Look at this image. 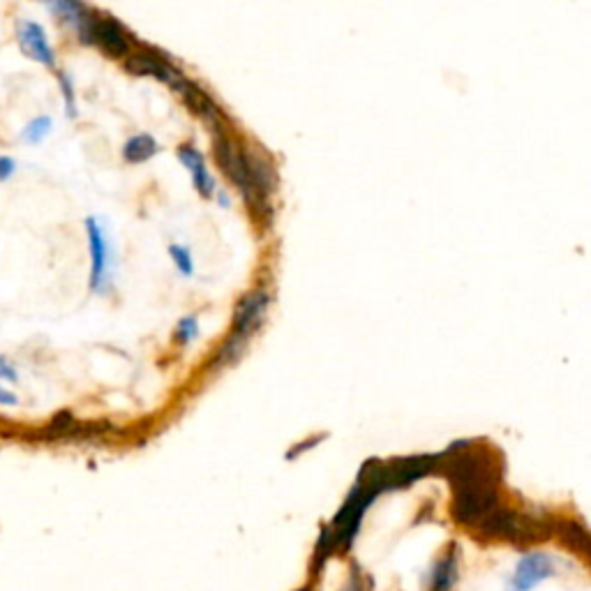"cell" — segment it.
I'll use <instances>...</instances> for the list:
<instances>
[{"label": "cell", "instance_id": "1", "mask_svg": "<svg viewBox=\"0 0 591 591\" xmlns=\"http://www.w3.org/2000/svg\"><path fill=\"white\" fill-rule=\"evenodd\" d=\"M469 441H455L444 455H439L444 471L453 488L451 513L455 522L476 529L495 513L499 504V469L490 455L467 451Z\"/></svg>", "mask_w": 591, "mask_h": 591}, {"label": "cell", "instance_id": "2", "mask_svg": "<svg viewBox=\"0 0 591 591\" xmlns=\"http://www.w3.org/2000/svg\"><path fill=\"white\" fill-rule=\"evenodd\" d=\"M379 497V492L372 485H365L356 481L351 488L349 497L344 499L340 511L335 513L331 525L321 529V536L317 541V550H314V564L317 568L326 566V561L335 555H344L354 545L358 531H361L365 511L374 504V499Z\"/></svg>", "mask_w": 591, "mask_h": 591}, {"label": "cell", "instance_id": "3", "mask_svg": "<svg viewBox=\"0 0 591 591\" xmlns=\"http://www.w3.org/2000/svg\"><path fill=\"white\" fill-rule=\"evenodd\" d=\"M476 531L478 536L488 538V541L534 545V543L548 541L550 536H555L552 534V531H555V520L499 506L495 513H490L488 518L476 527Z\"/></svg>", "mask_w": 591, "mask_h": 591}, {"label": "cell", "instance_id": "4", "mask_svg": "<svg viewBox=\"0 0 591 591\" xmlns=\"http://www.w3.org/2000/svg\"><path fill=\"white\" fill-rule=\"evenodd\" d=\"M79 40L84 44H97L111 58H127L132 51V35L114 17H102L88 10L77 26Z\"/></svg>", "mask_w": 591, "mask_h": 591}, {"label": "cell", "instance_id": "5", "mask_svg": "<svg viewBox=\"0 0 591 591\" xmlns=\"http://www.w3.org/2000/svg\"><path fill=\"white\" fill-rule=\"evenodd\" d=\"M439 465V455H414L393 462H381L379 483L381 490H402L414 485L418 478L428 476Z\"/></svg>", "mask_w": 591, "mask_h": 591}, {"label": "cell", "instance_id": "6", "mask_svg": "<svg viewBox=\"0 0 591 591\" xmlns=\"http://www.w3.org/2000/svg\"><path fill=\"white\" fill-rule=\"evenodd\" d=\"M215 160H218L220 169L227 174V178L238 192L243 194L245 204L250 208L254 206V192L248 181V169H245V157L243 148L236 144V139L231 137L229 130L215 134Z\"/></svg>", "mask_w": 591, "mask_h": 591}, {"label": "cell", "instance_id": "7", "mask_svg": "<svg viewBox=\"0 0 591 591\" xmlns=\"http://www.w3.org/2000/svg\"><path fill=\"white\" fill-rule=\"evenodd\" d=\"M559 573L557 559L548 552H527L518 559L511 578L506 580V591H534L545 580L555 578Z\"/></svg>", "mask_w": 591, "mask_h": 591}, {"label": "cell", "instance_id": "8", "mask_svg": "<svg viewBox=\"0 0 591 591\" xmlns=\"http://www.w3.org/2000/svg\"><path fill=\"white\" fill-rule=\"evenodd\" d=\"M125 70L134 74V77L160 79L164 84L174 88V91L185 79V74H181V70L169 61V56L153 47H141L139 51H130V56L125 58Z\"/></svg>", "mask_w": 591, "mask_h": 591}, {"label": "cell", "instance_id": "9", "mask_svg": "<svg viewBox=\"0 0 591 591\" xmlns=\"http://www.w3.org/2000/svg\"><path fill=\"white\" fill-rule=\"evenodd\" d=\"M88 248H91V287L93 291H104L109 284L111 271V245L104 231V224L97 218L86 220Z\"/></svg>", "mask_w": 591, "mask_h": 591}, {"label": "cell", "instance_id": "10", "mask_svg": "<svg viewBox=\"0 0 591 591\" xmlns=\"http://www.w3.org/2000/svg\"><path fill=\"white\" fill-rule=\"evenodd\" d=\"M268 305H271V296H268L264 289H257V291H250V294H245L236 305L234 328H231V335H236V338H243V340H250L254 331L264 324Z\"/></svg>", "mask_w": 591, "mask_h": 591}, {"label": "cell", "instance_id": "11", "mask_svg": "<svg viewBox=\"0 0 591 591\" xmlns=\"http://www.w3.org/2000/svg\"><path fill=\"white\" fill-rule=\"evenodd\" d=\"M460 548L451 543V548L432 561L423 573V591H453L460 582Z\"/></svg>", "mask_w": 591, "mask_h": 591}, {"label": "cell", "instance_id": "12", "mask_svg": "<svg viewBox=\"0 0 591 591\" xmlns=\"http://www.w3.org/2000/svg\"><path fill=\"white\" fill-rule=\"evenodd\" d=\"M176 91L181 93L185 104L194 111V114H197L199 118H204V121L213 127L215 134L229 130L227 123H224V114H222V109L218 107V102H215L213 97L208 95L199 84H194V81H190V79H183L181 84H178Z\"/></svg>", "mask_w": 591, "mask_h": 591}, {"label": "cell", "instance_id": "13", "mask_svg": "<svg viewBox=\"0 0 591 591\" xmlns=\"http://www.w3.org/2000/svg\"><path fill=\"white\" fill-rule=\"evenodd\" d=\"M17 42L31 61L47 67L56 65V54L47 37V31L40 24H35V21H21L17 26Z\"/></svg>", "mask_w": 591, "mask_h": 591}, {"label": "cell", "instance_id": "14", "mask_svg": "<svg viewBox=\"0 0 591 591\" xmlns=\"http://www.w3.org/2000/svg\"><path fill=\"white\" fill-rule=\"evenodd\" d=\"M178 160H181L183 167L192 174L194 187H197L201 197H213L218 187H215L211 171L206 169L204 155H201L194 146H181L178 148Z\"/></svg>", "mask_w": 591, "mask_h": 591}, {"label": "cell", "instance_id": "15", "mask_svg": "<svg viewBox=\"0 0 591 591\" xmlns=\"http://www.w3.org/2000/svg\"><path fill=\"white\" fill-rule=\"evenodd\" d=\"M552 534H557L559 541L564 543L566 548L578 552V555H582V557L589 555V534H587V529L580 525V522L555 520V531H552Z\"/></svg>", "mask_w": 591, "mask_h": 591}, {"label": "cell", "instance_id": "16", "mask_svg": "<svg viewBox=\"0 0 591 591\" xmlns=\"http://www.w3.org/2000/svg\"><path fill=\"white\" fill-rule=\"evenodd\" d=\"M157 151H160V144H157V141L151 137V134H137V137H132L125 144L123 157H125L127 162L139 164V162L151 160L153 155H157Z\"/></svg>", "mask_w": 591, "mask_h": 591}, {"label": "cell", "instance_id": "17", "mask_svg": "<svg viewBox=\"0 0 591 591\" xmlns=\"http://www.w3.org/2000/svg\"><path fill=\"white\" fill-rule=\"evenodd\" d=\"M248 342L250 340H243V338H236V335H231V338L218 349V354L213 356L211 370L220 372L224 368H229V365H234L238 358L245 354V349H248Z\"/></svg>", "mask_w": 591, "mask_h": 591}, {"label": "cell", "instance_id": "18", "mask_svg": "<svg viewBox=\"0 0 591 591\" xmlns=\"http://www.w3.org/2000/svg\"><path fill=\"white\" fill-rule=\"evenodd\" d=\"M47 7H49L51 12L56 14L58 19H63V21H67V24H72V26H77L79 21L84 19V14L88 12L86 5L70 3V0H61V3H51Z\"/></svg>", "mask_w": 591, "mask_h": 591}, {"label": "cell", "instance_id": "19", "mask_svg": "<svg viewBox=\"0 0 591 591\" xmlns=\"http://www.w3.org/2000/svg\"><path fill=\"white\" fill-rule=\"evenodd\" d=\"M49 132H51V118L49 116H40V118H35V121H31L24 127V132H21V139H24L26 144H40L42 139H47Z\"/></svg>", "mask_w": 591, "mask_h": 591}, {"label": "cell", "instance_id": "20", "mask_svg": "<svg viewBox=\"0 0 591 591\" xmlns=\"http://www.w3.org/2000/svg\"><path fill=\"white\" fill-rule=\"evenodd\" d=\"M197 335H199V319L194 317V314H190V317H183L181 321H178V326L174 331L176 344L187 347V344H192L194 340H197Z\"/></svg>", "mask_w": 591, "mask_h": 591}, {"label": "cell", "instance_id": "21", "mask_svg": "<svg viewBox=\"0 0 591 591\" xmlns=\"http://www.w3.org/2000/svg\"><path fill=\"white\" fill-rule=\"evenodd\" d=\"M169 254L171 259H174L178 273H181L183 278H190L194 273V261H192L190 250L183 248V245H169Z\"/></svg>", "mask_w": 591, "mask_h": 591}, {"label": "cell", "instance_id": "22", "mask_svg": "<svg viewBox=\"0 0 591 591\" xmlns=\"http://www.w3.org/2000/svg\"><path fill=\"white\" fill-rule=\"evenodd\" d=\"M340 591H368V580H365L361 568L354 566V571H351L349 578L344 580V585L340 587Z\"/></svg>", "mask_w": 591, "mask_h": 591}, {"label": "cell", "instance_id": "23", "mask_svg": "<svg viewBox=\"0 0 591 591\" xmlns=\"http://www.w3.org/2000/svg\"><path fill=\"white\" fill-rule=\"evenodd\" d=\"M61 84H63V95H65V102H67V114L77 116V104H74L72 81H70V77H67V74H61Z\"/></svg>", "mask_w": 591, "mask_h": 591}, {"label": "cell", "instance_id": "24", "mask_svg": "<svg viewBox=\"0 0 591 591\" xmlns=\"http://www.w3.org/2000/svg\"><path fill=\"white\" fill-rule=\"evenodd\" d=\"M321 439H326V435H319V437H312V439H305V441H301V446H294V448H291V451L287 453V460H294V458H298V455L308 451V448L317 446Z\"/></svg>", "mask_w": 591, "mask_h": 591}, {"label": "cell", "instance_id": "25", "mask_svg": "<svg viewBox=\"0 0 591 591\" xmlns=\"http://www.w3.org/2000/svg\"><path fill=\"white\" fill-rule=\"evenodd\" d=\"M14 174V160L7 155H0V181H7Z\"/></svg>", "mask_w": 591, "mask_h": 591}, {"label": "cell", "instance_id": "26", "mask_svg": "<svg viewBox=\"0 0 591 591\" xmlns=\"http://www.w3.org/2000/svg\"><path fill=\"white\" fill-rule=\"evenodd\" d=\"M0 379H7V381H14V379H17V372H14L12 365L7 363L3 356H0Z\"/></svg>", "mask_w": 591, "mask_h": 591}, {"label": "cell", "instance_id": "27", "mask_svg": "<svg viewBox=\"0 0 591 591\" xmlns=\"http://www.w3.org/2000/svg\"><path fill=\"white\" fill-rule=\"evenodd\" d=\"M17 395H14L12 391H7V388L0 386V405H7V407H14L17 405Z\"/></svg>", "mask_w": 591, "mask_h": 591}, {"label": "cell", "instance_id": "28", "mask_svg": "<svg viewBox=\"0 0 591 591\" xmlns=\"http://www.w3.org/2000/svg\"><path fill=\"white\" fill-rule=\"evenodd\" d=\"M298 591H312V587H301Z\"/></svg>", "mask_w": 591, "mask_h": 591}]
</instances>
